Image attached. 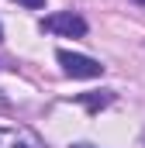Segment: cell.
Segmentation results:
<instances>
[{
	"label": "cell",
	"mask_w": 145,
	"mask_h": 148,
	"mask_svg": "<svg viewBox=\"0 0 145 148\" xmlns=\"http://www.w3.org/2000/svg\"><path fill=\"white\" fill-rule=\"evenodd\" d=\"M55 59H59L62 73L72 76V79H97V76H104V66H100L97 59H90V55H76V52L59 48V52H55Z\"/></svg>",
	"instance_id": "6da1fadb"
},
{
	"label": "cell",
	"mask_w": 145,
	"mask_h": 148,
	"mask_svg": "<svg viewBox=\"0 0 145 148\" xmlns=\"http://www.w3.org/2000/svg\"><path fill=\"white\" fill-rule=\"evenodd\" d=\"M41 31H52V35H66V38H83L86 35V21L72 10H59V14H48L41 21Z\"/></svg>",
	"instance_id": "7a4b0ae2"
},
{
	"label": "cell",
	"mask_w": 145,
	"mask_h": 148,
	"mask_svg": "<svg viewBox=\"0 0 145 148\" xmlns=\"http://www.w3.org/2000/svg\"><path fill=\"white\" fill-rule=\"evenodd\" d=\"M0 148H45V141L28 127H0Z\"/></svg>",
	"instance_id": "3957f363"
},
{
	"label": "cell",
	"mask_w": 145,
	"mask_h": 148,
	"mask_svg": "<svg viewBox=\"0 0 145 148\" xmlns=\"http://www.w3.org/2000/svg\"><path fill=\"white\" fill-rule=\"evenodd\" d=\"M76 100H79L90 114H97V110H104L107 103H114V93H110V90H97V93H79Z\"/></svg>",
	"instance_id": "277c9868"
},
{
	"label": "cell",
	"mask_w": 145,
	"mask_h": 148,
	"mask_svg": "<svg viewBox=\"0 0 145 148\" xmlns=\"http://www.w3.org/2000/svg\"><path fill=\"white\" fill-rule=\"evenodd\" d=\"M14 3H21V7H28V10H38V7H45V0H14Z\"/></svg>",
	"instance_id": "5b68a950"
},
{
	"label": "cell",
	"mask_w": 145,
	"mask_h": 148,
	"mask_svg": "<svg viewBox=\"0 0 145 148\" xmlns=\"http://www.w3.org/2000/svg\"><path fill=\"white\" fill-rule=\"evenodd\" d=\"M72 148H97V145H90V141H76Z\"/></svg>",
	"instance_id": "8992f818"
},
{
	"label": "cell",
	"mask_w": 145,
	"mask_h": 148,
	"mask_svg": "<svg viewBox=\"0 0 145 148\" xmlns=\"http://www.w3.org/2000/svg\"><path fill=\"white\" fill-rule=\"evenodd\" d=\"M0 41H3V28H0Z\"/></svg>",
	"instance_id": "52a82bcc"
},
{
	"label": "cell",
	"mask_w": 145,
	"mask_h": 148,
	"mask_svg": "<svg viewBox=\"0 0 145 148\" xmlns=\"http://www.w3.org/2000/svg\"><path fill=\"white\" fill-rule=\"evenodd\" d=\"M135 3H145V0H135Z\"/></svg>",
	"instance_id": "ba28073f"
}]
</instances>
